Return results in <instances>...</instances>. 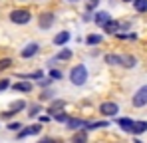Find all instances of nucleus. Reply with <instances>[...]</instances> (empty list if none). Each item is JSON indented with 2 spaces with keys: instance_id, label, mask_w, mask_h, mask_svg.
Listing matches in <instances>:
<instances>
[{
  "instance_id": "6ab92c4d",
  "label": "nucleus",
  "mask_w": 147,
  "mask_h": 143,
  "mask_svg": "<svg viewBox=\"0 0 147 143\" xmlns=\"http://www.w3.org/2000/svg\"><path fill=\"white\" fill-rule=\"evenodd\" d=\"M109 123L107 121H94V123H86V131H92V129H101V127H107Z\"/></svg>"
},
{
  "instance_id": "0eeeda50",
  "label": "nucleus",
  "mask_w": 147,
  "mask_h": 143,
  "mask_svg": "<svg viewBox=\"0 0 147 143\" xmlns=\"http://www.w3.org/2000/svg\"><path fill=\"white\" fill-rule=\"evenodd\" d=\"M131 103H133L135 107H143V105H147V86L139 88V90L135 92L133 99H131Z\"/></svg>"
},
{
  "instance_id": "4468645a",
  "label": "nucleus",
  "mask_w": 147,
  "mask_h": 143,
  "mask_svg": "<svg viewBox=\"0 0 147 143\" xmlns=\"http://www.w3.org/2000/svg\"><path fill=\"white\" fill-rule=\"evenodd\" d=\"M109 18H111V16H109V12H105V10H99V12H96V14H94V18H92V20L98 24V26H103V24L107 22Z\"/></svg>"
},
{
  "instance_id": "a211bd4d",
  "label": "nucleus",
  "mask_w": 147,
  "mask_h": 143,
  "mask_svg": "<svg viewBox=\"0 0 147 143\" xmlns=\"http://www.w3.org/2000/svg\"><path fill=\"white\" fill-rule=\"evenodd\" d=\"M135 56H129V54H123L121 56V66H125V68H133L135 66Z\"/></svg>"
},
{
  "instance_id": "a878e982",
  "label": "nucleus",
  "mask_w": 147,
  "mask_h": 143,
  "mask_svg": "<svg viewBox=\"0 0 147 143\" xmlns=\"http://www.w3.org/2000/svg\"><path fill=\"white\" fill-rule=\"evenodd\" d=\"M48 76L52 78V80H62V78H64V74H62L60 70H50Z\"/></svg>"
},
{
  "instance_id": "4be33fe9",
  "label": "nucleus",
  "mask_w": 147,
  "mask_h": 143,
  "mask_svg": "<svg viewBox=\"0 0 147 143\" xmlns=\"http://www.w3.org/2000/svg\"><path fill=\"white\" fill-rule=\"evenodd\" d=\"M10 109H14V111H22V109H26V101H24V99L12 101V103H10Z\"/></svg>"
},
{
  "instance_id": "cd10ccee",
  "label": "nucleus",
  "mask_w": 147,
  "mask_h": 143,
  "mask_svg": "<svg viewBox=\"0 0 147 143\" xmlns=\"http://www.w3.org/2000/svg\"><path fill=\"white\" fill-rule=\"evenodd\" d=\"M44 76V72H34V74H26V76H20V78H30V80H40Z\"/></svg>"
},
{
  "instance_id": "423d86ee",
  "label": "nucleus",
  "mask_w": 147,
  "mask_h": 143,
  "mask_svg": "<svg viewBox=\"0 0 147 143\" xmlns=\"http://www.w3.org/2000/svg\"><path fill=\"white\" fill-rule=\"evenodd\" d=\"M38 52H40V44H38V42H30V44H26V46L22 48V52H20V58H24V60H30V58H34Z\"/></svg>"
},
{
  "instance_id": "c756f323",
  "label": "nucleus",
  "mask_w": 147,
  "mask_h": 143,
  "mask_svg": "<svg viewBox=\"0 0 147 143\" xmlns=\"http://www.w3.org/2000/svg\"><path fill=\"white\" fill-rule=\"evenodd\" d=\"M20 127H22L20 121H10V123H8V129H10V131H18Z\"/></svg>"
},
{
  "instance_id": "7c9ffc66",
  "label": "nucleus",
  "mask_w": 147,
  "mask_h": 143,
  "mask_svg": "<svg viewBox=\"0 0 147 143\" xmlns=\"http://www.w3.org/2000/svg\"><path fill=\"white\" fill-rule=\"evenodd\" d=\"M86 137H88L86 131H82V133H76V135H74V141H86Z\"/></svg>"
},
{
  "instance_id": "6e6552de",
  "label": "nucleus",
  "mask_w": 147,
  "mask_h": 143,
  "mask_svg": "<svg viewBox=\"0 0 147 143\" xmlns=\"http://www.w3.org/2000/svg\"><path fill=\"white\" fill-rule=\"evenodd\" d=\"M10 88L14 90V92H22V94H30L32 92V82H28V80H22V82H16V84H10Z\"/></svg>"
},
{
  "instance_id": "1a4fd4ad",
  "label": "nucleus",
  "mask_w": 147,
  "mask_h": 143,
  "mask_svg": "<svg viewBox=\"0 0 147 143\" xmlns=\"http://www.w3.org/2000/svg\"><path fill=\"white\" fill-rule=\"evenodd\" d=\"M70 38H72V34H70L68 30L58 32V34L54 36V46H66V44L70 42Z\"/></svg>"
},
{
  "instance_id": "473e14b6",
  "label": "nucleus",
  "mask_w": 147,
  "mask_h": 143,
  "mask_svg": "<svg viewBox=\"0 0 147 143\" xmlns=\"http://www.w3.org/2000/svg\"><path fill=\"white\" fill-rule=\"evenodd\" d=\"M52 82H54L52 78H50V80H42V78H40V82H38V84H40V86H48V84H52Z\"/></svg>"
},
{
  "instance_id": "ddd939ff",
  "label": "nucleus",
  "mask_w": 147,
  "mask_h": 143,
  "mask_svg": "<svg viewBox=\"0 0 147 143\" xmlns=\"http://www.w3.org/2000/svg\"><path fill=\"white\" fill-rule=\"evenodd\" d=\"M101 28H103L107 34H115V32H119V28H121V22H115V20H111V18H109V20L103 24Z\"/></svg>"
},
{
  "instance_id": "f03ea898",
  "label": "nucleus",
  "mask_w": 147,
  "mask_h": 143,
  "mask_svg": "<svg viewBox=\"0 0 147 143\" xmlns=\"http://www.w3.org/2000/svg\"><path fill=\"white\" fill-rule=\"evenodd\" d=\"M10 22L12 24H18V26H24V24H28L30 20H32V14L28 12V10H24V8H16V10H12L10 12Z\"/></svg>"
},
{
  "instance_id": "f8f14e48",
  "label": "nucleus",
  "mask_w": 147,
  "mask_h": 143,
  "mask_svg": "<svg viewBox=\"0 0 147 143\" xmlns=\"http://www.w3.org/2000/svg\"><path fill=\"white\" fill-rule=\"evenodd\" d=\"M145 131H147V121H133V125L129 129V133H133V135H141Z\"/></svg>"
},
{
  "instance_id": "c9c22d12",
  "label": "nucleus",
  "mask_w": 147,
  "mask_h": 143,
  "mask_svg": "<svg viewBox=\"0 0 147 143\" xmlns=\"http://www.w3.org/2000/svg\"><path fill=\"white\" fill-rule=\"evenodd\" d=\"M68 2H78V0H68Z\"/></svg>"
},
{
  "instance_id": "7ed1b4c3",
  "label": "nucleus",
  "mask_w": 147,
  "mask_h": 143,
  "mask_svg": "<svg viewBox=\"0 0 147 143\" xmlns=\"http://www.w3.org/2000/svg\"><path fill=\"white\" fill-rule=\"evenodd\" d=\"M117 111H119V105L113 103V101H103V103H99V113L105 115V117H115Z\"/></svg>"
},
{
  "instance_id": "20e7f679",
  "label": "nucleus",
  "mask_w": 147,
  "mask_h": 143,
  "mask_svg": "<svg viewBox=\"0 0 147 143\" xmlns=\"http://www.w3.org/2000/svg\"><path fill=\"white\" fill-rule=\"evenodd\" d=\"M56 22V16H54V12H42L40 16H38V26H40V30H50L52 26Z\"/></svg>"
},
{
  "instance_id": "2eb2a0df",
  "label": "nucleus",
  "mask_w": 147,
  "mask_h": 143,
  "mask_svg": "<svg viewBox=\"0 0 147 143\" xmlns=\"http://www.w3.org/2000/svg\"><path fill=\"white\" fill-rule=\"evenodd\" d=\"M105 64H109V66H121V56H117V54H105Z\"/></svg>"
},
{
  "instance_id": "dca6fc26",
  "label": "nucleus",
  "mask_w": 147,
  "mask_h": 143,
  "mask_svg": "<svg viewBox=\"0 0 147 143\" xmlns=\"http://www.w3.org/2000/svg\"><path fill=\"white\" fill-rule=\"evenodd\" d=\"M72 56H74V54H72L70 48H62V50L54 56V60H72Z\"/></svg>"
},
{
  "instance_id": "9b49d317",
  "label": "nucleus",
  "mask_w": 147,
  "mask_h": 143,
  "mask_svg": "<svg viewBox=\"0 0 147 143\" xmlns=\"http://www.w3.org/2000/svg\"><path fill=\"white\" fill-rule=\"evenodd\" d=\"M86 123H88L86 119H80V117H68V121H66V125L70 129H84Z\"/></svg>"
},
{
  "instance_id": "393cba45",
  "label": "nucleus",
  "mask_w": 147,
  "mask_h": 143,
  "mask_svg": "<svg viewBox=\"0 0 147 143\" xmlns=\"http://www.w3.org/2000/svg\"><path fill=\"white\" fill-rule=\"evenodd\" d=\"M10 66H12V60H10V58H2V60H0V72L8 70Z\"/></svg>"
},
{
  "instance_id": "bb28decb",
  "label": "nucleus",
  "mask_w": 147,
  "mask_h": 143,
  "mask_svg": "<svg viewBox=\"0 0 147 143\" xmlns=\"http://www.w3.org/2000/svg\"><path fill=\"white\" fill-rule=\"evenodd\" d=\"M54 115H56V121H60V123H66V121H68V117H70V115H68V113H64V111H62V113H54Z\"/></svg>"
},
{
  "instance_id": "2f4dec72",
  "label": "nucleus",
  "mask_w": 147,
  "mask_h": 143,
  "mask_svg": "<svg viewBox=\"0 0 147 143\" xmlns=\"http://www.w3.org/2000/svg\"><path fill=\"white\" fill-rule=\"evenodd\" d=\"M8 88H10V80H0V92H4Z\"/></svg>"
},
{
  "instance_id": "b1692460",
  "label": "nucleus",
  "mask_w": 147,
  "mask_h": 143,
  "mask_svg": "<svg viewBox=\"0 0 147 143\" xmlns=\"http://www.w3.org/2000/svg\"><path fill=\"white\" fill-rule=\"evenodd\" d=\"M40 111H42V107H40V103H34V105L30 107V111H28V115H30V117H34V115H38Z\"/></svg>"
},
{
  "instance_id": "c85d7f7f",
  "label": "nucleus",
  "mask_w": 147,
  "mask_h": 143,
  "mask_svg": "<svg viewBox=\"0 0 147 143\" xmlns=\"http://www.w3.org/2000/svg\"><path fill=\"white\" fill-rule=\"evenodd\" d=\"M52 97H54V92H52V90H44V92H42V95H40V99H42V101L52 99Z\"/></svg>"
},
{
  "instance_id": "f3484780",
  "label": "nucleus",
  "mask_w": 147,
  "mask_h": 143,
  "mask_svg": "<svg viewBox=\"0 0 147 143\" xmlns=\"http://www.w3.org/2000/svg\"><path fill=\"white\" fill-rule=\"evenodd\" d=\"M115 123L121 127L123 131H129V129H131V125H133V119H129V117H119V119H115Z\"/></svg>"
},
{
  "instance_id": "f257e3e1",
  "label": "nucleus",
  "mask_w": 147,
  "mask_h": 143,
  "mask_svg": "<svg viewBox=\"0 0 147 143\" xmlns=\"http://www.w3.org/2000/svg\"><path fill=\"white\" fill-rule=\"evenodd\" d=\"M70 82H72V86H84L86 82H88V68L84 66V64H80V66H74L72 72H70Z\"/></svg>"
},
{
  "instance_id": "aec40b11",
  "label": "nucleus",
  "mask_w": 147,
  "mask_h": 143,
  "mask_svg": "<svg viewBox=\"0 0 147 143\" xmlns=\"http://www.w3.org/2000/svg\"><path fill=\"white\" fill-rule=\"evenodd\" d=\"M99 42H101V36H99V34H90V36L86 38V44H88V46H96Z\"/></svg>"
},
{
  "instance_id": "f704fd0d",
  "label": "nucleus",
  "mask_w": 147,
  "mask_h": 143,
  "mask_svg": "<svg viewBox=\"0 0 147 143\" xmlns=\"http://www.w3.org/2000/svg\"><path fill=\"white\" fill-rule=\"evenodd\" d=\"M123 2H133V0H123Z\"/></svg>"
},
{
  "instance_id": "72a5a7b5",
  "label": "nucleus",
  "mask_w": 147,
  "mask_h": 143,
  "mask_svg": "<svg viewBox=\"0 0 147 143\" xmlns=\"http://www.w3.org/2000/svg\"><path fill=\"white\" fill-rule=\"evenodd\" d=\"M90 2H92V4H98V2H99V0H90Z\"/></svg>"
},
{
  "instance_id": "9d476101",
  "label": "nucleus",
  "mask_w": 147,
  "mask_h": 143,
  "mask_svg": "<svg viewBox=\"0 0 147 143\" xmlns=\"http://www.w3.org/2000/svg\"><path fill=\"white\" fill-rule=\"evenodd\" d=\"M64 107H66V99H54V101L48 105V113H50V115H54V113L62 111Z\"/></svg>"
},
{
  "instance_id": "39448f33",
  "label": "nucleus",
  "mask_w": 147,
  "mask_h": 143,
  "mask_svg": "<svg viewBox=\"0 0 147 143\" xmlns=\"http://www.w3.org/2000/svg\"><path fill=\"white\" fill-rule=\"evenodd\" d=\"M42 131V125L40 123H34V125H28V127H20L18 129V139H24V137H30V135H38Z\"/></svg>"
},
{
  "instance_id": "5701e85b",
  "label": "nucleus",
  "mask_w": 147,
  "mask_h": 143,
  "mask_svg": "<svg viewBox=\"0 0 147 143\" xmlns=\"http://www.w3.org/2000/svg\"><path fill=\"white\" fill-rule=\"evenodd\" d=\"M16 113H18V111H14V109H8V111H2V113H0V117L4 119V121H8V119L14 117Z\"/></svg>"
},
{
  "instance_id": "412c9836",
  "label": "nucleus",
  "mask_w": 147,
  "mask_h": 143,
  "mask_svg": "<svg viewBox=\"0 0 147 143\" xmlns=\"http://www.w3.org/2000/svg\"><path fill=\"white\" fill-rule=\"evenodd\" d=\"M133 8L137 12H147V0H133Z\"/></svg>"
}]
</instances>
